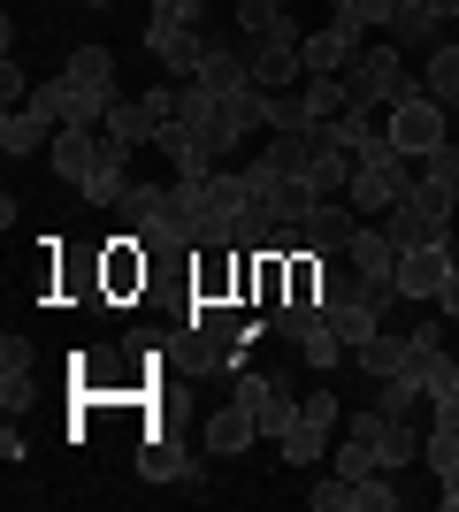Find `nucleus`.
I'll return each instance as SVG.
<instances>
[{"label":"nucleus","instance_id":"obj_1","mask_svg":"<svg viewBox=\"0 0 459 512\" xmlns=\"http://www.w3.org/2000/svg\"><path fill=\"white\" fill-rule=\"evenodd\" d=\"M414 92H421V77L406 69V46H368V54L345 69L352 107H398V100H414Z\"/></svg>","mask_w":459,"mask_h":512},{"label":"nucleus","instance_id":"obj_2","mask_svg":"<svg viewBox=\"0 0 459 512\" xmlns=\"http://www.w3.org/2000/svg\"><path fill=\"white\" fill-rule=\"evenodd\" d=\"M337 428H345V406H337V390H306L299 398V421L276 436V451H284V467H314L329 444H337Z\"/></svg>","mask_w":459,"mask_h":512},{"label":"nucleus","instance_id":"obj_3","mask_svg":"<svg viewBox=\"0 0 459 512\" xmlns=\"http://www.w3.org/2000/svg\"><path fill=\"white\" fill-rule=\"evenodd\" d=\"M176 123L192 130L215 161H230V153H238V138H245V130L230 123V100H222V92H207L199 77H184V92H176Z\"/></svg>","mask_w":459,"mask_h":512},{"label":"nucleus","instance_id":"obj_4","mask_svg":"<svg viewBox=\"0 0 459 512\" xmlns=\"http://www.w3.org/2000/svg\"><path fill=\"white\" fill-rule=\"evenodd\" d=\"M245 413H253V428L261 436H284L291 421H299V398L306 390L291 383V367H268V375H238V390H230Z\"/></svg>","mask_w":459,"mask_h":512},{"label":"nucleus","instance_id":"obj_5","mask_svg":"<svg viewBox=\"0 0 459 512\" xmlns=\"http://www.w3.org/2000/svg\"><path fill=\"white\" fill-rule=\"evenodd\" d=\"M444 115H452V107L429 100V92L398 100V107H391V146L406 153V161H429V153H444V146H452V123H444Z\"/></svg>","mask_w":459,"mask_h":512},{"label":"nucleus","instance_id":"obj_6","mask_svg":"<svg viewBox=\"0 0 459 512\" xmlns=\"http://www.w3.org/2000/svg\"><path fill=\"white\" fill-rule=\"evenodd\" d=\"M406 375L421 383V398H444L459 383V360L444 352V321H414L406 329Z\"/></svg>","mask_w":459,"mask_h":512},{"label":"nucleus","instance_id":"obj_7","mask_svg":"<svg viewBox=\"0 0 459 512\" xmlns=\"http://www.w3.org/2000/svg\"><path fill=\"white\" fill-rule=\"evenodd\" d=\"M352 237H360V207H352V199H322V207L299 222V245H306V253H322V260H345Z\"/></svg>","mask_w":459,"mask_h":512},{"label":"nucleus","instance_id":"obj_8","mask_svg":"<svg viewBox=\"0 0 459 512\" xmlns=\"http://www.w3.org/2000/svg\"><path fill=\"white\" fill-rule=\"evenodd\" d=\"M444 276H452V245H406V253H398V299L437 306Z\"/></svg>","mask_w":459,"mask_h":512},{"label":"nucleus","instance_id":"obj_9","mask_svg":"<svg viewBox=\"0 0 459 512\" xmlns=\"http://www.w3.org/2000/svg\"><path fill=\"white\" fill-rule=\"evenodd\" d=\"M452 16H459V0H391V46H421L429 54Z\"/></svg>","mask_w":459,"mask_h":512},{"label":"nucleus","instance_id":"obj_10","mask_svg":"<svg viewBox=\"0 0 459 512\" xmlns=\"http://www.w3.org/2000/svg\"><path fill=\"white\" fill-rule=\"evenodd\" d=\"M100 146H108V130H100V123H62V130H54V146H46V153H54V176H62V184H85V176L100 169Z\"/></svg>","mask_w":459,"mask_h":512},{"label":"nucleus","instance_id":"obj_11","mask_svg":"<svg viewBox=\"0 0 459 512\" xmlns=\"http://www.w3.org/2000/svg\"><path fill=\"white\" fill-rule=\"evenodd\" d=\"M345 428H360V436H375V459H383V467H414V459H421V428L414 421H398V413H360V421H345Z\"/></svg>","mask_w":459,"mask_h":512},{"label":"nucleus","instance_id":"obj_12","mask_svg":"<svg viewBox=\"0 0 459 512\" xmlns=\"http://www.w3.org/2000/svg\"><path fill=\"white\" fill-rule=\"evenodd\" d=\"M398 253H406V245H398L391 230H360L345 260H352V276H360V283H375V291H391V299H398Z\"/></svg>","mask_w":459,"mask_h":512},{"label":"nucleus","instance_id":"obj_13","mask_svg":"<svg viewBox=\"0 0 459 512\" xmlns=\"http://www.w3.org/2000/svg\"><path fill=\"white\" fill-rule=\"evenodd\" d=\"M406 199H414V207H429V214H444V222L459 214V161H452V146L429 153V161L414 169V192H406Z\"/></svg>","mask_w":459,"mask_h":512},{"label":"nucleus","instance_id":"obj_14","mask_svg":"<svg viewBox=\"0 0 459 512\" xmlns=\"http://www.w3.org/2000/svg\"><path fill=\"white\" fill-rule=\"evenodd\" d=\"M54 115H46V107H8V115H0V153H8V161H23V153H39V146H54Z\"/></svg>","mask_w":459,"mask_h":512},{"label":"nucleus","instance_id":"obj_15","mask_svg":"<svg viewBox=\"0 0 459 512\" xmlns=\"http://www.w3.org/2000/svg\"><path fill=\"white\" fill-rule=\"evenodd\" d=\"M314 153H322V130H268L261 169L268 176H314Z\"/></svg>","mask_w":459,"mask_h":512},{"label":"nucleus","instance_id":"obj_16","mask_svg":"<svg viewBox=\"0 0 459 512\" xmlns=\"http://www.w3.org/2000/svg\"><path fill=\"white\" fill-rule=\"evenodd\" d=\"M253 436H261V428H253V413H245L238 398H230V406H215L207 421H199V444L215 451V459H238V451H253Z\"/></svg>","mask_w":459,"mask_h":512},{"label":"nucleus","instance_id":"obj_17","mask_svg":"<svg viewBox=\"0 0 459 512\" xmlns=\"http://www.w3.org/2000/svg\"><path fill=\"white\" fill-rule=\"evenodd\" d=\"M31 390H39V352L23 337H0V406H31Z\"/></svg>","mask_w":459,"mask_h":512},{"label":"nucleus","instance_id":"obj_18","mask_svg":"<svg viewBox=\"0 0 459 512\" xmlns=\"http://www.w3.org/2000/svg\"><path fill=\"white\" fill-rule=\"evenodd\" d=\"M383 230H391L398 245H452V222L429 214V207H414V199H398V207L383 214Z\"/></svg>","mask_w":459,"mask_h":512},{"label":"nucleus","instance_id":"obj_19","mask_svg":"<svg viewBox=\"0 0 459 512\" xmlns=\"http://www.w3.org/2000/svg\"><path fill=\"white\" fill-rule=\"evenodd\" d=\"M199 85H207V92H245V85H253V62H245L238 46L207 39V54H199Z\"/></svg>","mask_w":459,"mask_h":512},{"label":"nucleus","instance_id":"obj_20","mask_svg":"<svg viewBox=\"0 0 459 512\" xmlns=\"http://www.w3.org/2000/svg\"><path fill=\"white\" fill-rule=\"evenodd\" d=\"M421 92L429 100H444L459 115V39H437L429 46V62H421Z\"/></svg>","mask_w":459,"mask_h":512},{"label":"nucleus","instance_id":"obj_21","mask_svg":"<svg viewBox=\"0 0 459 512\" xmlns=\"http://www.w3.org/2000/svg\"><path fill=\"white\" fill-rule=\"evenodd\" d=\"M138 474H146V482H192L199 467L176 436H153V444H138Z\"/></svg>","mask_w":459,"mask_h":512},{"label":"nucleus","instance_id":"obj_22","mask_svg":"<svg viewBox=\"0 0 459 512\" xmlns=\"http://www.w3.org/2000/svg\"><path fill=\"white\" fill-rule=\"evenodd\" d=\"M115 222H123V237H146L153 222H169V184H131V199L115 207Z\"/></svg>","mask_w":459,"mask_h":512},{"label":"nucleus","instance_id":"obj_23","mask_svg":"<svg viewBox=\"0 0 459 512\" xmlns=\"http://www.w3.org/2000/svg\"><path fill=\"white\" fill-rule=\"evenodd\" d=\"M352 367L368 375V383H383V375H406V337H391V329H375L360 352H352Z\"/></svg>","mask_w":459,"mask_h":512},{"label":"nucleus","instance_id":"obj_24","mask_svg":"<svg viewBox=\"0 0 459 512\" xmlns=\"http://www.w3.org/2000/svg\"><path fill=\"white\" fill-rule=\"evenodd\" d=\"M329 459H337V474H345V482H360V474H383V459H375V436H360V428H345V436L329 444Z\"/></svg>","mask_w":459,"mask_h":512},{"label":"nucleus","instance_id":"obj_25","mask_svg":"<svg viewBox=\"0 0 459 512\" xmlns=\"http://www.w3.org/2000/svg\"><path fill=\"white\" fill-rule=\"evenodd\" d=\"M314 192H322V199H345L352 192V153L329 146V138H322V153H314Z\"/></svg>","mask_w":459,"mask_h":512},{"label":"nucleus","instance_id":"obj_26","mask_svg":"<svg viewBox=\"0 0 459 512\" xmlns=\"http://www.w3.org/2000/svg\"><path fill=\"white\" fill-rule=\"evenodd\" d=\"M62 77H77V85H92V92H115V54L108 46H77Z\"/></svg>","mask_w":459,"mask_h":512},{"label":"nucleus","instance_id":"obj_27","mask_svg":"<svg viewBox=\"0 0 459 512\" xmlns=\"http://www.w3.org/2000/svg\"><path fill=\"white\" fill-rule=\"evenodd\" d=\"M153 62H169V77H199V54H207V39L199 31H176V39H161V46H146Z\"/></svg>","mask_w":459,"mask_h":512},{"label":"nucleus","instance_id":"obj_28","mask_svg":"<svg viewBox=\"0 0 459 512\" xmlns=\"http://www.w3.org/2000/svg\"><path fill=\"white\" fill-rule=\"evenodd\" d=\"M322 321V306L314 299H284V306H268V337H284V344H299L306 329Z\"/></svg>","mask_w":459,"mask_h":512},{"label":"nucleus","instance_id":"obj_29","mask_svg":"<svg viewBox=\"0 0 459 512\" xmlns=\"http://www.w3.org/2000/svg\"><path fill=\"white\" fill-rule=\"evenodd\" d=\"M100 130H108V138H123V146H146V138H153L146 107H138V100H123V92H115V107H108V123H100Z\"/></svg>","mask_w":459,"mask_h":512},{"label":"nucleus","instance_id":"obj_30","mask_svg":"<svg viewBox=\"0 0 459 512\" xmlns=\"http://www.w3.org/2000/svg\"><path fill=\"white\" fill-rule=\"evenodd\" d=\"M299 100H306V115H314V123H329V115H345V77H306Z\"/></svg>","mask_w":459,"mask_h":512},{"label":"nucleus","instance_id":"obj_31","mask_svg":"<svg viewBox=\"0 0 459 512\" xmlns=\"http://www.w3.org/2000/svg\"><path fill=\"white\" fill-rule=\"evenodd\" d=\"M414 406H421V383H414V375H383V383H375V413L414 421Z\"/></svg>","mask_w":459,"mask_h":512},{"label":"nucleus","instance_id":"obj_32","mask_svg":"<svg viewBox=\"0 0 459 512\" xmlns=\"http://www.w3.org/2000/svg\"><path fill=\"white\" fill-rule=\"evenodd\" d=\"M421 459H429V474H452L459 467V428H429V436H421Z\"/></svg>","mask_w":459,"mask_h":512},{"label":"nucleus","instance_id":"obj_33","mask_svg":"<svg viewBox=\"0 0 459 512\" xmlns=\"http://www.w3.org/2000/svg\"><path fill=\"white\" fill-rule=\"evenodd\" d=\"M268 130H322V123L306 115L299 92H268Z\"/></svg>","mask_w":459,"mask_h":512},{"label":"nucleus","instance_id":"obj_34","mask_svg":"<svg viewBox=\"0 0 459 512\" xmlns=\"http://www.w3.org/2000/svg\"><path fill=\"white\" fill-rule=\"evenodd\" d=\"M306 505H314V512H352V482H345V474H329V482L306 490Z\"/></svg>","mask_w":459,"mask_h":512},{"label":"nucleus","instance_id":"obj_35","mask_svg":"<svg viewBox=\"0 0 459 512\" xmlns=\"http://www.w3.org/2000/svg\"><path fill=\"white\" fill-rule=\"evenodd\" d=\"M31 92H39V85H31V77H23V62L8 54V62H0V100H8V107H23Z\"/></svg>","mask_w":459,"mask_h":512},{"label":"nucleus","instance_id":"obj_36","mask_svg":"<svg viewBox=\"0 0 459 512\" xmlns=\"http://www.w3.org/2000/svg\"><path fill=\"white\" fill-rule=\"evenodd\" d=\"M0 451H8V467H23V459H31V444H23V428L8 421V436H0Z\"/></svg>","mask_w":459,"mask_h":512},{"label":"nucleus","instance_id":"obj_37","mask_svg":"<svg viewBox=\"0 0 459 512\" xmlns=\"http://www.w3.org/2000/svg\"><path fill=\"white\" fill-rule=\"evenodd\" d=\"M437 306H444V321H459V260H452V276H444V299Z\"/></svg>","mask_w":459,"mask_h":512},{"label":"nucleus","instance_id":"obj_38","mask_svg":"<svg viewBox=\"0 0 459 512\" xmlns=\"http://www.w3.org/2000/svg\"><path fill=\"white\" fill-rule=\"evenodd\" d=\"M437 505H444V512H459V467H452V474L437 482Z\"/></svg>","mask_w":459,"mask_h":512},{"label":"nucleus","instance_id":"obj_39","mask_svg":"<svg viewBox=\"0 0 459 512\" xmlns=\"http://www.w3.org/2000/svg\"><path fill=\"white\" fill-rule=\"evenodd\" d=\"M452 161H459V130H452Z\"/></svg>","mask_w":459,"mask_h":512},{"label":"nucleus","instance_id":"obj_40","mask_svg":"<svg viewBox=\"0 0 459 512\" xmlns=\"http://www.w3.org/2000/svg\"><path fill=\"white\" fill-rule=\"evenodd\" d=\"M452 260H459V230H452Z\"/></svg>","mask_w":459,"mask_h":512},{"label":"nucleus","instance_id":"obj_41","mask_svg":"<svg viewBox=\"0 0 459 512\" xmlns=\"http://www.w3.org/2000/svg\"><path fill=\"white\" fill-rule=\"evenodd\" d=\"M276 8H291V0H276Z\"/></svg>","mask_w":459,"mask_h":512}]
</instances>
